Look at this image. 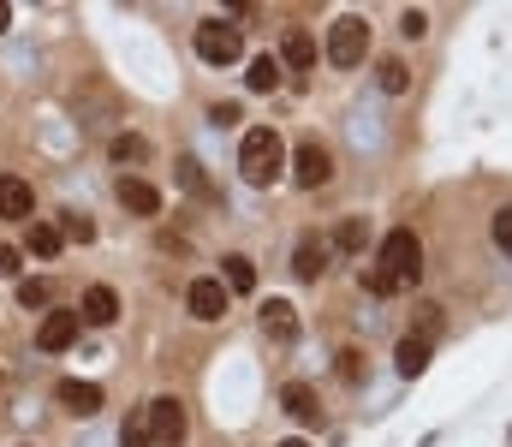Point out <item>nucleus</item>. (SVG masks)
Listing matches in <instances>:
<instances>
[{
  "mask_svg": "<svg viewBox=\"0 0 512 447\" xmlns=\"http://www.w3.org/2000/svg\"><path fill=\"white\" fill-rule=\"evenodd\" d=\"M292 179H298L304 191L328 185V179H334V155L316 144V138H310V144H298V155H292Z\"/></svg>",
  "mask_w": 512,
  "mask_h": 447,
  "instance_id": "obj_7",
  "label": "nucleus"
},
{
  "mask_svg": "<svg viewBox=\"0 0 512 447\" xmlns=\"http://www.w3.org/2000/svg\"><path fill=\"white\" fill-rule=\"evenodd\" d=\"M60 245H66V233L54 221H30V251L36 257H60Z\"/></svg>",
  "mask_w": 512,
  "mask_h": 447,
  "instance_id": "obj_21",
  "label": "nucleus"
},
{
  "mask_svg": "<svg viewBox=\"0 0 512 447\" xmlns=\"http://www.w3.org/2000/svg\"><path fill=\"white\" fill-rule=\"evenodd\" d=\"M209 120H215V126H239V102H221V108H215Z\"/></svg>",
  "mask_w": 512,
  "mask_h": 447,
  "instance_id": "obj_31",
  "label": "nucleus"
},
{
  "mask_svg": "<svg viewBox=\"0 0 512 447\" xmlns=\"http://www.w3.org/2000/svg\"><path fill=\"white\" fill-rule=\"evenodd\" d=\"M6 24H12V6H6V0H0V36H6Z\"/></svg>",
  "mask_w": 512,
  "mask_h": 447,
  "instance_id": "obj_33",
  "label": "nucleus"
},
{
  "mask_svg": "<svg viewBox=\"0 0 512 447\" xmlns=\"http://www.w3.org/2000/svg\"><path fill=\"white\" fill-rule=\"evenodd\" d=\"M280 167H286V144H280V132H268V126L245 132V144H239V173H245V185H274Z\"/></svg>",
  "mask_w": 512,
  "mask_h": 447,
  "instance_id": "obj_2",
  "label": "nucleus"
},
{
  "mask_svg": "<svg viewBox=\"0 0 512 447\" xmlns=\"http://www.w3.org/2000/svg\"><path fill=\"white\" fill-rule=\"evenodd\" d=\"M364 54H370V24H364L358 12L334 18V30H328V60H334V66H358Z\"/></svg>",
  "mask_w": 512,
  "mask_h": 447,
  "instance_id": "obj_4",
  "label": "nucleus"
},
{
  "mask_svg": "<svg viewBox=\"0 0 512 447\" xmlns=\"http://www.w3.org/2000/svg\"><path fill=\"white\" fill-rule=\"evenodd\" d=\"M179 185H185L191 197H203V203H215V197H221V191H215V185L203 179V161H191V155L179 161Z\"/></svg>",
  "mask_w": 512,
  "mask_h": 447,
  "instance_id": "obj_20",
  "label": "nucleus"
},
{
  "mask_svg": "<svg viewBox=\"0 0 512 447\" xmlns=\"http://www.w3.org/2000/svg\"><path fill=\"white\" fill-rule=\"evenodd\" d=\"M262 334H268V340H280V346H286V340H298V310H292L286 298H268V304H262Z\"/></svg>",
  "mask_w": 512,
  "mask_h": 447,
  "instance_id": "obj_11",
  "label": "nucleus"
},
{
  "mask_svg": "<svg viewBox=\"0 0 512 447\" xmlns=\"http://www.w3.org/2000/svg\"><path fill=\"white\" fill-rule=\"evenodd\" d=\"M280 60H286V66H316V36L292 24V30L280 36Z\"/></svg>",
  "mask_w": 512,
  "mask_h": 447,
  "instance_id": "obj_16",
  "label": "nucleus"
},
{
  "mask_svg": "<svg viewBox=\"0 0 512 447\" xmlns=\"http://www.w3.org/2000/svg\"><path fill=\"white\" fill-rule=\"evenodd\" d=\"M120 447H155V436H149V406H137L126 418V430H120Z\"/></svg>",
  "mask_w": 512,
  "mask_h": 447,
  "instance_id": "obj_22",
  "label": "nucleus"
},
{
  "mask_svg": "<svg viewBox=\"0 0 512 447\" xmlns=\"http://www.w3.org/2000/svg\"><path fill=\"white\" fill-rule=\"evenodd\" d=\"M60 406H66L72 418H96V412H102V388H96V382H60Z\"/></svg>",
  "mask_w": 512,
  "mask_h": 447,
  "instance_id": "obj_14",
  "label": "nucleus"
},
{
  "mask_svg": "<svg viewBox=\"0 0 512 447\" xmlns=\"http://www.w3.org/2000/svg\"><path fill=\"white\" fill-rule=\"evenodd\" d=\"M185 304H191V316H197V322H221V316H227V304H233V293L221 287V275H197V281L185 287Z\"/></svg>",
  "mask_w": 512,
  "mask_h": 447,
  "instance_id": "obj_5",
  "label": "nucleus"
},
{
  "mask_svg": "<svg viewBox=\"0 0 512 447\" xmlns=\"http://www.w3.org/2000/svg\"><path fill=\"white\" fill-rule=\"evenodd\" d=\"M245 84H251L256 96H262V90H280V60H274V54H256L251 72H245Z\"/></svg>",
  "mask_w": 512,
  "mask_h": 447,
  "instance_id": "obj_19",
  "label": "nucleus"
},
{
  "mask_svg": "<svg viewBox=\"0 0 512 447\" xmlns=\"http://www.w3.org/2000/svg\"><path fill=\"white\" fill-rule=\"evenodd\" d=\"M328 263H334V245H328L322 233H304L298 251H292V275H298V281H322Z\"/></svg>",
  "mask_w": 512,
  "mask_h": 447,
  "instance_id": "obj_8",
  "label": "nucleus"
},
{
  "mask_svg": "<svg viewBox=\"0 0 512 447\" xmlns=\"http://www.w3.org/2000/svg\"><path fill=\"white\" fill-rule=\"evenodd\" d=\"M280 406H286V418H298V424H322V406H316V388H310V382H286V388H280Z\"/></svg>",
  "mask_w": 512,
  "mask_h": 447,
  "instance_id": "obj_12",
  "label": "nucleus"
},
{
  "mask_svg": "<svg viewBox=\"0 0 512 447\" xmlns=\"http://www.w3.org/2000/svg\"><path fill=\"white\" fill-rule=\"evenodd\" d=\"M280 447H310V442H280Z\"/></svg>",
  "mask_w": 512,
  "mask_h": 447,
  "instance_id": "obj_34",
  "label": "nucleus"
},
{
  "mask_svg": "<svg viewBox=\"0 0 512 447\" xmlns=\"http://www.w3.org/2000/svg\"><path fill=\"white\" fill-rule=\"evenodd\" d=\"M328 245H334V251H364V221H340Z\"/></svg>",
  "mask_w": 512,
  "mask_h": 447,
  "instance_id": "obj_24",
  "label": "nucleus"
},
{
  "mask_svg": "<svg viewBox=\"0 0 512 447\" xmlns=\"http://www.w3.org/2000/svg\"><path fill=\"white\" fill-rule=\"evenodd\" d=\"M399 30H405V36H411V42H417V36H423V30H429V12H417V6H411V12H405V18H399Z\"/></svg>",
  "mask_w": 512,
  "mask_h": 447,
  "instance_id": "obj_28",
  "label": "nucleus"
},
{
  "mask_svg": "<svg viewBox=\"0 0 512 447\" xmlns=\"http://www.w3.org/2000/svg\"><path fill=\"white\" fill-rule=\"evenodd\" d=\"M149 436H155V447H179L185 442V406H179L173 394L149 400Z\"/></svg>",
  "mask_w": 512,
  "mask_h": 447,
  "instance_id": "obj_6",
  "label": "nucleus"
},
{
  "mask_svg": "<svg viewBox=\"0 0 512 447\" xmlns=\"http://www.w3.org/2000/svg\"><path fill=\"white\" fill-rule=\"evenodd\" d=\"M120 316V298H114V287H90L84 293V304H78V322H90V328H108Z\"/></svg>",
  "mask_w": 512,
  "mask_h": 447,
  "instance_id": "obj_13",
  "label": "nucleus"
},
{
  "mask_svg": "<svg viewBox=\"0 0 512 447\" xmlns=\"http://www.w3.org/2000/svg\"><path fill=\"white\" fill-rule=\"evenodd\" d=\"M30 215H36L30 179H12V173H0V221H30Z\"/></svg>",
  "mask_w": 512,
  "mask_h": 447,
  "instance_id": "obj_10",
  "label": "nucleus"
},
{
  "mask_svg": "<svg viewBox=\"0 0 512 447\" xmlns=\"http://www.w3.org/2000/svg\"><path fill=\"white\" fill-rule=\"evenodd\" d=\"M376 84H382L387 96H405V90H411V72H405V60H382V66H376Z\"/></svg>",
  "mask_w": 512,
  "mask_h": 447,
  "instance_id": "obj_23",
  "label": "nucleus"
},
{
  "mask_svg": "<svg viewBox=\"0 0 512 447\" xmlns=\"http://www.w3.org/2000/svg\"><path fill=\"white\" fill-rule=\"evenodd\" d=\"M429 370V340L423 334H405L399 340V376H423Z\"/></svg>",
  "mask_w": 512,
  "mask_h": 447,
  "instance_id": "obj_17",
  "label": "nucleus"
},
{
  "mask_svg": "<svg viewBox=\"0 0 512 447\" xmlns=\"http://www.w3.org/2000/svg\"><path fill=\"white\" fill-rule=\"evenodd\" d=\"M340 382H364V352H340Z\"/></svg>",
  "mask_w": 512,
  "mask_h": 447,
  "instance_id": "obj_26",
  "label": "nucleus"
},
{
  "mask_svg": "<svg viewBox=\"0 0 512 447\" xmlns=\"http://www.w3.org/2000/svg\"><path fill=\"white\" fill-rule=\"evenodd\" d=\"M72 340H78V310H48L42 328H36V346L42 352H66Z\"/></svg>",
  "mask_w": 512,
  "mask_h": 447,
  "instance_id": "obj_9",
  "label": "nucleus"
},
{
  "mask_svg": "<svg viewBox=\"0 0 512 447\" xmlns=\"http://www.w3.org/2000/svg\"><path fill=\"white\" fill-rule=\"evenodd\" d=\"M417 275H423V239H417L411 227H393L382 239L376 269L364 275V287H370V293H399V287H417Z\"/></svg>",
  "mask_w": 512,
  "mask_h": 447,
  "instance_id": "obj_1",
  "label": "nucleus"
},
{
  "mask_svg": "<svg viewBox=\"0 0 512 447\" xmlns=\"http://www.w3.org/2000/svg\"><path fill=\"white\" fill-rule=\"evenodd\" d=\"M120 203L131 215H161V191L149 179H120Z\"/></svg>",
  "mask_w": 512,
  "mask_h": 447,
  "instance_id": "obj_15",
  "label": "nucleus"
},
{
  "mask_svg": "<svg viewBox=\"0 0 512 447\" xmlns=\"http://www.w3.org/2000/svg\"><path fill=\"white\" fill-rule=\"evenodd\" d=\"M0 275H18V251L12 245H0Z\"/></svg>",
  "mask_w": 512,
  "mask_h": 447,
  "instance_id": "obj_32",
  "label": "nucleus"
},
{
  "mask_svg": "<svg viewBox=\"0 0 512 447\" xmlns=\"http://www.w3.org/2000/svg\"><path fill=\"white\" fill-rule=\"evenodd\" d=\"M221 275H227V281H221L227 293H251L256 287V263L251 257H221Z\"/></svg>",
  "mask_w": 512,
  "mask_h": 447,
  "instance_id": "obj_18",
  "label": "nucleus"
},
{
  "mask_svg": "<svg viewBox=\"0 0 512 447\" xmlns=\"http://www.w3.org/2000/svg\"><path fill=\"white\" fill-rule=\"evenodd\" d=\"M18 304L24 310H42L48 304V281H18Z\"/></svg>",
  "mask_w": 512,
  "mask_h": 447,
  "instance_id": "obj_25",
  "label": "nucleus"
},
{
  "mask_svg": "<svg viewBox=\"0 0 512 447\" xmlns=\"http://www.w3.org/2000/svg\"><path fill=\"white\" fill-rule=\"evenodd\" d=\"M495 245L512 257V209H501V215H495Z\"/></svg>",
  "mask_w": 512,
  "mask_h": 447,
  "instance_id": "obj_30",
  "label": "nucleus"
},
{
  "mask_svg": "<svg viewBox=\"0 0 512 447\" xmlns=\"http://www.w3.org/2000/svg\"><path fill=\"white\" fill-rule=\"evenodd\" d=\"M143 155H149L143 138H114V161H143Z\"/></svg>",
  "mask_w": 512,
  "mask_h": 447,
  "instance_id": "obj_27",
  "label": "nucleus"
},
{
  "mask_svg": "<svg viewBox=\"0 0 512 447\" xmlns=\"http://www.w3.org/2000/svg\"><path fill=\"white\" fill-rule=\"evenodd\" d=\"M60 233H66V239H96V227H90L84 215H66V221H60Z\"/></svg>",
  "mask_w": 512,
  "mask_h": 447,
  "instance_id": "obj_29",
  "label": "nucleus"
},
{
  "mask_svg": "<svg viewBox=\"0 0 512 447\" xmlns=\"http://www.w3.org/2000/svg\"><path fill=\"white\" fill-rule=\"evenodd\" d=\"M191 48H197V60H209V66H233V60L245 54V36H239V24L203 18V24H197V36H191Z\"/></svg>",
  "mask_w": 512,
  "mask_h": 447,
  "instance_id": "obj_3",
  "label": "nucleus"
}]
</instances>
